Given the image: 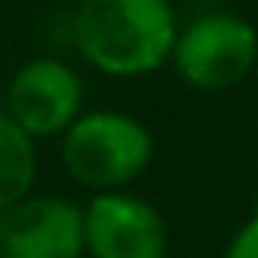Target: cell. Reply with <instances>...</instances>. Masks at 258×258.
Returning <instances> with one entry per match:
<instances>
[{
  "instance_id": "cell-1",
  "label": "cell",
  "mask_w": 258,
  "mask_h": 258,
  "mask_svg": "<svg viewBox=\"0 0 258 258\" xmlns=\"http://www.w3.org/2000/svg\"><path fill=\"white\" fill-rule=\"evenodd\" d=\"M178 18L168 0H81L70 14V42L91 70L136 81L168 67L178 45Z\"/></svg>"
},
{
  "instance_id": "cell-8",
  "label": "cell",
  "mask_w": 258,
  "mask_h": 258,
  "mask_svg": "<svg viewBox=\"0 0 258 258\" xmlns=\"http://www.w3.org/2000/svg\"><path fill=\"white\" fill-rule=\"evenodd\" d=\"M223 258H258V206L255 213L234 230V237L223 248Z\"/></svg>"
},
{
  "instance_id": "cell-5",
  "label": "cell",
  "mask_w": 258,
  "mask_h": 258,
  "mask_svg": "<svg viewBox=\"0 0 258 258\" xmlns=\"http://www.w3.org/2000/svg\"><path fill=\"white\" fill-rule=\"evenodd\" d=\"M87 258H168L164 213L136 192H101L84 203Z\"/></svg>"
},
{
  "instance_id": "cell-4",
  "label": "cell",
  "mask_w": 258,
  "mask_h": 258,
  "mask_svg": "<svg viewBox=\"0 0 258 258\" xmlns=\"http://www.w3.org/2000/svg\"><path fill=\"white\" fill-rule=\"evenodd\" d=\"M4 112L32 140H63V133L84 115V81L56 56L28 59L7 84Z\"/></svg>"
},
{
  "instance_id": "cell-7",
  "label": "cell",
  "mask_w": 258,
  "mask_h": 258,
  "mask_svg": "<svg viewBox=\"0 0 258 258\" xmlns=\"http://www.w3.org/2000/svg\"><path fill=\"white\" fill-rule=\"evenodd\" d=\"M39 150L35 140L18 126L7 112H0V213L35 196Z\"/></svg>"
},
{
  "instance_id": "cell-3",
  "label": "cell",
  "mask_w": 258,
  "mask_h": 258,
  "mask_svg": "<svg viewBox=\"0 0 258 258\" xmlns=\"http://www.w3.org/2000/svg\"><path fill=\"white\" fill-rule=\"evenodd\" d=\"M171 67L192 91H230L258 67L255 25L234 11H206L181 28Z\"/></svg>"
},
{
  "instance_id": "cell-2",
  "label": "cell",
  "mask_w": 258,
  "mask_h": 258,
  "mask_svg": "<svg viewBox=\"0 0 258 258\" xmlns=\"http://www.w3.org/2000/svg\"><path fill=\"white\" fill-rule=\"evenodd\" d=\"M59 157L70 181L91 196L129 192L154 161V133L129 112L94 108L63 133Z\"/></svg>"
},
{
  "instance_id": "cell-6",
  "label": "cell",
  "mask_w": 258,
  "mask_h": 258,
  "mask_svg": "<svg viewBox=\"0 0 258 258\" xmlns=\"http://www.w3.org/2000/svg\"><path fill=\"white\" fill-rule=\"evenodd\" d=\"M0 258H87L84 206L63 196H28L4 210Z\"/></svg>"
}]
</instances>
